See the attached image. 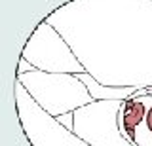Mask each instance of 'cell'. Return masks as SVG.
Instances as JSON below:
<instances>
[{
	"label": "cell",
	"instance_id": "1",
	"mask_svg": "<svg viewBox=\"0 0 152 146\" xmlns=\"http://www.w3.org/2000/svg\"><path fill=\"white\" fill-rule=\"evenodd\" d=\"M142 118V106L141 105H131L129 110L126 112V116H124V123H126V129L131 131L133 125H137L141 121Z\"/></svg>",
	"mask_w": 152,
	"mask_h": 146
},
{
	"label": "cell",
	"instance_id": "2",
	"mask_svg": "<svg viewBox=\"0 0 152 146\" xmlns=\"http://www.w3.org/2000/svg\"><path fill=\"white\" fill-rule=\"evenodd\" d=\"M148 127L152 129V110H150V114H148Z\"/></svg>",
	"mask_w": 152,
	"mask_h": 146
}]
</instances>
